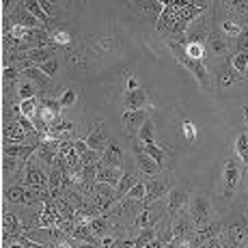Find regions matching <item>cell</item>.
<instances>
[{"label": "cell", "mask_w": 248, "mask_h": 248, "mask_svg": "<svg viewBox=\"0 0 248 248\" xmlns=\"http://www.w3.org/2000/svg\"><path fill=\"white\" fill-rule=\"evenodd\" d=\"M166 46L170 47L173 56L177 59V63L184 65V67L199 80V84L203 87V91H207V93H209V91H212V80H209V69L205 67V61L190 59L188 52H186V44H184V41H166Z\"/></svg>", "instance_id": "obj_1"}, {"label": "cell", "mask_w": 248, "mask_h": 248, "mask_svg": "<svg viewBox=\"0 0 248 248\" xmlns=\"http://www.w3.org/2000/svg\"><path fill=\"white\" fill-rule=\"evenodd\" d=\"M218 237H220L222 248H244V246H248V222H246V218L231 220L227 227L222 225V231H220Z\"/></svg>", "instance_id": "obj_2"}, {"label": "cell", "mask_w": 248, "mask_h": 248, "mask_svg": "<svg viewBox=\"0 0 248 248\" xmlns=\"http://www.w3.org/2000/svg\"><path fill=\"white\" fill-rule=\"evenodd\" d=\"M188 216L190 220L194 222V227H205L212 222L214 218V205H212V199L205 197V194H194L190 197L188 201Z\"/></svg>", "instance_id": "obj_3"}, {"label": "cell", "mask_w": 248, "mask_h": 248, "mask_svg": "<svg viewBox=\"0 0 248 248\" xmlns=\"http://www.w3.org/2000/svg\"><path fill=\"white\" fill-rule=\"evenodd\" d=\"M132 145H134V147H132V151H134L138 170H140L142 175H147V177H155V175H160L162 166L158 164V162H154L149 155L145 154V145H142V142L138 140L136 136H132Z\"/></svg>", "instance_id": "obj_4"}, {"label": "cell", "mask_w": 248, "mask_h": 248, "mask_svg": "<svg viewBox=\"0 0 248 248\" xmlns=\"http://www.w3.org/2000/svg\"><path fill=\"white\" fill-rule=\"evenodd\" d=\"M166 205H162L160 201L158 203H151V205H145L140 212L136 214L134 218V229L142 231V229H149V227H155L158 222L162 220V214H164Z\"/></svg>", "instance_id": "obj_5"}, {"label": "cell", "mask_w": 248, "mask_h": 248, "mask_svg": "<svg viewBox=\"0 0 248 248\" xmlns=\"http://www.w3.org/2000/svg\"><path fill=\"white\" fill-rule=\"evenodd\" d=\"M188 201H190V194H188V190L186 188H181V186L170 188L169 197H166V212H169V220L177 218L179 214L188 207Z\"/></svg>", "instance_id": "obj_6"}, {"label": "cell", "mask_w": 248, "mask_h": 248, "mask_svg": "<svg viewBox=\"0 0 248 248\" xmlns=\"http://www.w3.org/2000/svg\"><path fill=\"white\" fill-rule=\"evenodd\" d=\"M145 205H151V203H158L162 201V197H169L170 192V181L169 179H160V177H154V179H145Z\"/></svg>", "instance_id": "obj_7"}, {"label": "cell", "mask_w": 248, "mask_h": 248, "mask_svg": "<svg viewBox=\"0 0 248 248\" xmlns=\"http://www.w3.org/2000/svg\"><path fill=\"white\" fill-rule=\"evenodd\" d=\"M61 112H63V108H61L59 99H52V97L39 99V114H37V119H41L47 127L61 121Z\"/></svg>", "instance_id": "obj_8"}, {"label": "cell", "mask_w": 248, "mask_h": 248, "mask_svg": "<svg viewBox=\"0 0 248 248\" xmlns=\"http://www.w3.org/2000/svg\"><path fill=\"white\" fill-rule=\"evenodd\" d=\"M212 35V26L207 24L205 17H199L197 22H192L188 26V32H186V44H199V46H205Z\"/></svg>", "instance_id": "obj_9"}, {"label": "cell", "mask_w": 248, "mask_h": 248, "mask_svg": "<svg viewBox=\"0 0 248 248\" xmlns=\"http://www.w3.org/2000/svg\"><path fill=\"white\" fill-rule=\"evenodd\" d=\"M240 177H242V169H240V164H237V160H233V158L225 160V166H222V184H225L227 197H231V192L237 188Z\"/></svg>", "instance_id": "obj_10"}, {"label": "cell", "mask_w": 248, "mask_h": 248, "mask_svg": "<svg viewBox=\"0 0 248 248\" xmlns=\"http://www.w3.org/2000/svg\"><path fill=\"white\" fill-rule=\"evenodd\" d=\"M205 52L212 59H229V41L220 31H212L207 44H205Z\"/></svg>", "instance_id": "obj_11"}, {"label": "cell", "mask_w": 248, "mask_h": 248, "mask_svg": "<svg viewBox=\"0 0 248 248\" xmlns=\"http://www.w3.org/2000/svg\"><path fill=\"white\" fill-rule=\"evenodd\" d=\"M2 237H20V235H26L28 229L24 227V222L20 220V216H17L16 212H7V207H4L2 212Z\"/></svg>", "instance_id": "obj_12"}, {"label": "cell", "mask_w": 248, "mask_h": 248, "mask_svg": "<svg viewBox=\"0 0 248 248\" xmlns=\"http://www.w3.org/2000/svg\"><path fill=\"white\" fill-rule=\"evenodd\" d=\"M170 231H173V237L192 240V235H194V231H197V227H194V222L190 220L188 212H181L177 218H173V220H170Z\"/></svg>", "instance_id": "obj_13"}, {"label": "cell", "mask_w": 248, "mask_h": 248, "mask_svg": "<svg viewBox=\"0 0 248 248\" xmlns=\"http://www.w3.org/2000/svg\"><path fill=\"white\" fill-rule=\"evenodd\" d=\"M149 108H140V110H130V112H123L121 121L123 125H125V130L130 132L132 136L138 134V130H140L142 125H145V121L149 119Z\"/></svg>", "instance_id": "obj_14"}, {"label": "cell", "mask_w": 248, "mask_h": 248, "mask_svg": "<svg viewBox=\"0 0 248 248\" xmlns=\"http://www.w3.org/2000/svg\"><path fill=\"white\" fill-rule=\"evenodd\" d=\"M39 149V142H26V145H11V142H4L2 151L4 155H11V158H17L22 162H28L32 155Z\"/></svg>", "instance_id": "obj_15"}, {"label": "cell", "mask_w": 248, "mask_h": 248, "mask_svg": "<svg viewBox=\"0 0 248 248\" xmlns=\"http://www.w3.org/2000/svg\"><path fill=\"white\" fill-rule=\"evenodd\" d=\"M222 231V225L220 222H209V225L205 227H199L197 231H194L192 240H190V244H192V248H199L201 244H205V242L214 240V237H218Z\"/></svg>", "instance_id": "obj_16"}, {"label": "cell", "mask_w": 248, "mask_h": 248, "mask_svg": "<svg viewBox=\"0 0 248 248\" xmlns=\"http://www.w3.org/2000/svg\"><path fill=\"white\" fill-rule=\"evenodd\" d=\"M147 95L145 89H136V91H125L123 93V110L130 112V110H140V108H147Z\"/></svg>", "instance_id": "obj_17"}, {"label": "cell", "mask_w": 248, "mask_h": 248, "mask_svg": "<svg viewBox=\"0 0 248 248\" xmlns=\"http://www.w3.org/2000/svg\"><path fill=\"white\" fill-rule=\"evenodd\" d=\"M87 145H89V149H93V151H102V154L108 149L110 140H108L106 134H104V123H102V121H97V123L93 125L91 134L87 136Z\"/></svg>", "instance_id": "obj_18"}, {"label": "cell", "mask_w": 248, "mask_h": 248, "mask_svg": "<svg viewBox=\"0 0 248 248\" xmlns=\"http://www.w3.org/2000/svg\"><path fill=\"white\" fill-rule=\"evenodd\" d=\"M2 136H4V142H11V145H22L24 142L26 145V138L31 134H26L17 121H7L2 127Z\"/></svg>", "instance_id": "obj_19"}, {"label": "cell", "mask_w": 248, "mask_h": 248, "mask_svg": "<svg viewBox=\"0 0 248 248\" xmlns=\"http://www.w3.org/2000/svg\"><path fill=\"white\" fill-rule=\"evenodd\" d=\"M216 74H218L216 78H218V84H220V89H229V87H233L237 80H244L235 69L231 67V65H229V61H227V63H222V65H218Z\"/></svg>", "instance_id": "obj_20"}, {"label": "cell", "mask_w": 248, "mask_h": 248, "mask_svg": "<svg viewBox=\"0 0 248 248\" xmlns=\"http://www.w3.org/2000/svg\"><path fill=\"white\" fill-rule=\"evenodd\" d=\"M123 177L121 169H112V166H104L102 162L97 164V184H108L112 188H117L119 181Z\"/></svg>", "instance_id": "obj_21"}, {"label": "cell", "mask_w": 248, "mask_h": 248, "mask_svg": "<svg viewBox=\"0 0 248 248\" xmlns=\"http://www.w3.org/2000/svg\"><path fill=\"white\" fill-rule=\"evenodd\" d=\"M102 164L104 166H112V169H121V166H123V149L119 147L117 140H110L108 149L104 151Z\"/></svg>", "instance_id": "obj_22"}, {"label": "cell", "mask_w": 248, "mask_h": 248, "mask_svg": "<svg viewBox=\"0 0 248 248\" xmlns=\"http://www.w3.org/2000/svg\"><path fill=\"white\" fill-rule=\"evenodd\" d=\"M54 50H56V47H35V50H28L26 52V59L31 61L35 67H41V65L47 63L50 59H56Z\"/></svg>", "instance_id": "obj_23"}, {"label": "cell", "mask_w": 248, "mask_h": 248, "mask_svg": "<svg viewBox=\"0 0 248 248\" xmlns=\"http://www.w3.org/2000/svg\"><path fill=\"white\" fill-rule=\"evenodd\" d=\"M91 225V231H93V235L97 237H104V235H108V233H112L110 229H112V218L108 216V214H102V216H97L95 220H91L89 222Z\"/></svg>", "instance_id": "obj_24"}, {"label": "cell", "mask_w": 248, "mask_h": 248, "mask_svg": "<svg viewBox=\"0 0 248 248\" xmlns=\"http://www.w3.org/2000/svg\"><path fill=\"white\" fill-rule=\"evenodd\" d=\"M218 31H220L222 35L227 37V39H237V37L244 32V26H242V24L237 22L235 17H229V20H222V22H220Z\"/></svg>", "instance_id": "obj_25"}, {"label": "cell", "mask_w": 248, "mask_h": 248, "mask_svg": "<svg viewBox=\"0 0 248 248\" xmlns=\"http://www.w3.org/2000/svg\"><path fill=\"white\" fill-rule=\"evenodd\" d=\"M138 181H140V177H138L136 173H123V177H121V181H119V186H117V201L125 199L127 192L134 188Z\"/></svg>", "instance_id": "obj_26"}, {"label": "cell", "mask_w": 248, "mask_h": 248, "mask_svg": "<svg viewBox=\"0 0 248 248\" xmlns=\"http://www.w3.org/2000/svg\"><path fill=\"white\" fill-rule=\"evenodd\" d=\"M24 7L28 9V11L32 13V16L37 17V20H39L41 24H44V26L47 28V31H50V22H52V17L47 16V13L44 11V7H41V2L39 0H26V2H24Z\"/></svg>", "instance_id": "obj_27"}, {"label": "cell", "mask_w": 248, "mask_h": 248, "mask_svg": "<svg viewBox=\"0 0 248 248\" xmlns=\"http://www.w3.org/2000/svg\"><path fill=\"white\" fill-rule=\"evenodd\" d=\"M37 93H41L39 87H37L35 82H31L28 78H24L20 84H17V97H20V102H26V99H35Z\"/></svg>", "instance_id": "obj_28"}, {"label": "cell", "mask_w": 248, "mask_h": 248, "mask_svg": "<svg viewBox=\"0 0 248 248\" xmlns=\"http://www.w3.org/2000/svg\"><path fill=\"white\" fill-rule=\"evenodd\" d=\"M24 78H28L31 82H35L37 87H39V91H44V93H46L47 84H50V78H47V76H46L39 67H31V69H26V71H24Z\"/></svg>", "instance_id": "obj_29"}, {"label": "cell", "mask_w": 248, "mask_h": 248, "mask_svg": "<svg viewBox=\"0 0 248 248\" xmlns=\"http://www.w3.org/2000/svg\"><path fill=\"white\" fill-rule=\"evenodd\" d=\"M227 61H229V65L244 78V71L248 67V52H231Z\"/></svg>", "instance_id": "obj_30"}, {"label": "cell", "mask_w": 248, "mask_h": 248, "mask_svg": "<svg viewBox=\"0 0 248 248\" xmlns=\"http://www.w3.org/2000/svg\"><path fill=\"white\" fill-rule=\"evenodd\" d=\"M50 41L54 47H59V46L67 47L74 41V37H71V32L67 28H54V31H50Z\"/></svg>", "instance_id": "obj_31"}, {"label": "cell", "mask_w": 248, "mask_h": 248, "mask_svg": "<svg viewBox=\"0 0 248 248\" xmlns=\"http://www.w3.org/2000/svg\"><path fill=\"white\" fill-rule=\"evenodd\" d=\"M158 237V225L155 227H149V229H142V231H138V235L134 237V244L136 248H145L147 244H151V242Z\"/></svg>", "instance_id": "obj_32"}, {"label": "cell", "mask_w": 248, "mask_h": 248, "mask_svg": "<svg viewBox=\"0 0 248 248\" xmlns=\"http://www.w3.org/2000/svg\"><path fill=\"white\" fill-rule=\"evenodd\" d=\"M22 71L17 67H4L2 71V82H4V91H9L13 84H20L22 82Z\"/></svg>", "instance_id": "obj_33"}, {"label": "cell", "mask_w": 248, "mask_h": 248, "mask_svg": "<svg viewBox=\"0 0 248 248\" xmlns=\"http://www.w3.org/2000/svg\"><path fill=\"white\" fill-rule=\"evenodd\" d=\"M20 112L24 114V117H28L31 121H35L37 114H39V99H26V102L20 104Z\"/></svg>", "instance_id": "obj_34"}, {"label": "cell", "mask_w": 248, "mask_h": 248, "mask_svg": "<svg viewBox=\"0 0 248 248\" xmlns=\"http://www.w3.org/2000/svg\"><path fill=\"white\" fill-rule=\"evenodd\" d=\"M136 138L142 142V145H151V142H155V140H154V121H151V119H147L145 125L138 130Z\"/></svg>", "instance_id": "obj_35"}, {"label": "cell", "mask_w": 248, "mask_h": 248, "mask_svg": "<svg viewBox=\"0 0 248 248\" xmlns=\"http://www.w3.org/2000/svg\"><path fill=\"white\" fill-rule=\"evenodd\" d=\"M145 154L149 155L154 162H158L160 166H164V162H166V154H164V149L162 147H158L155 142H151V145H145Z\"/></svg>", "instance_id": "obj_36"}, {"label": "cell", "mask_w": 248, "mask_h": 248, "mask_svg": "<svg viewBox=\"0 0 248 248\" xmlns=\"http://www.w3.org/2000/svg\"><path fill=\"white\" fill-rule=\"evenodd\" d=\"M235 149H237V155L242 158V162L246 164L248 169V132H242L235 140Z\"/></svg>", "instance_id": "obj_37"}, {"label": "cell", "mask_w": 248, "mask_h": 248, "mask_svg": "<svg viewBox=\"0 0 248 248\" xmlns=\"http://www.w3.org/2000/svg\"><path fill=\"white\" fill-rule=\"evenodd\" d=\"M22 166H26V162H22V160H17V158H11V155H4V158H2V170H4V175L16 173V170L22 169Z\"/></svg>", "instance_id": "obj_38"}, {"label": "cell", "mask_w": 248, "mask_h": 248, "mask_svg": "<svg viewBox=\"0 0 248 248\" xmlns=\"http://www.w3.org/2000/svg\"><path fill=\"white\" fill-rule=\"evenodd\" d=\"M76 102H78V93H76V89H67L59 97L61 108H71V106H76Z\"/></svg>", "instance_id": "obj_39"}, {"label": "cell", "mask_w": 248, "mask_h": 248, "mask_svg": "<svg viewBox=\"0 0 248 248\" xmlns=\"http://www.w3.org/2000/svg\"><path fill=\"white\" fill-rule=\"evenodd\" d=\"M140 7V11H145L147 16H162V11H164V2H140L138 4Z\"/></svg>", "instance_id": "obj_40"}, {"label": "cell", "mask_w": 248, "mask_h": 248, "mask_svg": "<svg viewBox=\"0 0 248 248\" xmlns=\"http://www.w3.org/2000/svg\"><path fill=\"white\" fill-rule=\"evenodd\" d=\"M102 151H93V149H89L87 154H82L80 155V162H82L84 166H95V164H99L102 162Z\"/></svg>", "instance_id": "obj_41"}, {"label": "cell", "mask_w": 248, "mask_h": 248, "mask_svg": "<svg viewBox=\"0 0 248 248\" xmlns=\"http://www.w3.org/2000/svg\"><path fill=\"white\" fill-rule=\"evenodd\" d=\"M186 52H188L190 59L194 61H205V46H199V44H186Z\"/></svg>", "instance_id": "obj_42"}, {"label": "cell", "mask_w": 248, "mask_h": 248, "mask_svg": "<svg viewBox=\"0 0 248 248\" xmlns=\"http://www.w3.org/2000/svg\"><path fill=\"white\" fill-rule=\"evenodd\" d=\"M145 194H147V190H145V179H140L138 184L134 186V188L127 192V197L130 199H134V201H140V203H145Z\"/></svg>", "instance_id": "obj_43"}, {"label": "cell", "mask_w": 248, "mask_h": 248, "mask_svg": "<svg viewBox=\"0 0 248 248\" xmlns=\"http://www.w3.org/2000/svg\"><path fill=\"white\" fill-rule=\"evenodd\" d=\"M181 132H184V136H186V140H188V142L197 140V127H194L192 121H188V119H186V121L181 123Z\"/></svg>", "instance_id": "obj_44"}, {"label": "cell", "mask_w": 248, "mask_h": 248, "mask_svg": "<svg viewBox=\"0 0 248 248\" xmlns=\"http://www.w3.org/2000/svg\"><path fill=\"white\" fill-rule=\"evenodd\" d=\"M59 67H61V65H59V59H50V61H47V63H44V65H41V71H44V74L47 76V78H52V76H56V74H59Z\"/></svg>", "instance_id": "obj_45"}, {"label": "cell", "mask_w": 248, "mask_h": 248, "mask_svg": "<svg viewBox=\"0 0 248 248\" xmlns=\"http://www.w3.org/2000/svg\"><path fill=\"white\" fill-rule=\"evenodd\" d=\"M74 149H76V154H78V155L87 154V151H89V145H87V138H80V140H74Z\"/></svg>", "instance_id": "obj_46"}, {"label": "cell", "mask_w": 248, "mask_h": 248, "mask_svg": "<svg viewBox=\"0 0 248 248\" xmlns=\"http://www.w3.org/2000/svg\"><path fill=\"white\" fill-rule=\"evenodd\" d=\"M136 89H140L138 80L132 74H125V91H136Z\"/></svg>", "instance_id": "obj_47"}, {"label": "cell", "mask_w": 248, "mask_h": 248, "mask_svg": "<svg viewBox=\"0 0 248 248\" xmlns=\"http://www.w3.org/2000/svg\"><path fill=\"white\" fill-rule=\"evenodd\" d=\"M41 7H44V11L47 13V16H50V17H54V13H56L54 4H52V2H47V0H41Z\"/></svg>", "instance_id": "obj_48"}, {"label": "cell", "mask_w": 248, "mask_h": 248, "mask_svg": "<svg viewBox=\"0 0 248 248\" xmlns=\"http://www.w3.org/2000/svg\"><path fill=\"white\" fill-rule=\"evenodd\" d=\"M199 248H222V244H220V237H214V240L205 242V244H201Z\"/></svg>", "instance_id": "obj_49"}, {"label": "cell", "mask_w": 248, "mask_h": 248, "mask_svg": "<svg viewBox=\"0 0 248 248\" xmlns=\"http://www.w3.org/2000/svg\"><path fill=\"white\" fill-rule=\"evenodd\" d=\"M114 248H136V244H134V240H119V244Z\"/></svg>", "instance_id": "obj_50"}, {"label": "cell", "mask_w": 248, "mask_h": 248, "mask_svg": "<svg viewBox=\"0 0 248 248\" xmlns=\"http://www.w3.org/2000/svg\"><path fill=\"white\" fill-rule=\"evenodd\" d=\"M76 248H99V246L91 244V242H76Z\"/></svg>", "instance_id": "obj_51"}, {"label": "cell", "mask_w": 248, "mask_h": 248, "mask_svg": "<svg viewBox=\"0 0 248 248\" xmlns=\"http://www.w3.org/2000/svg\"><path fill=\"white\" fill-rule=\"evenodd\" d=\"M145 248H164V242H160V240H158V237H155V240H154V242H151V244H147Z\"/></svg>", "instance_id": "obj_52"}, {"label": "cell", "mask_w": 248, "mask_h": 248, "mask_svg": "<svg viewBox=\"0 0 248 248\" xmlns=\"http://www.w3.org/2000/svg\"><path fill=\"white\" fill-rule=\"evenodd\" d=\"M242 110H244V119H246V125H248V106H244Z\"/></svg>", "instance_id": "obj_53"}, {"label": "cell", "mask_w": 248, "mask_h": 248, "mask_svg": "<svg viewBox=\"0 0 248 248\" xmlns=\"http://www.w3.org/2000/svg\"><path fill=\"white\" fill-rule=\"evenodd\" d=\"M244 80H248V67H246V71H244Z\"/></svg>", "instance_id": "obj_54"}, {"label": "cell", "mask_w": 248, "mask_h": 248, "mask_svg": "<svg viewBox=\"0 0 248 248\" xmlns=\"http://www.w3.org/2000/svg\"><path fill=\"white\" fill-rule=\"evenodd\" d=\"M244 248H248V246H244Z\"/></svg>", "instance_id": "obj_55"}]
</instances>
